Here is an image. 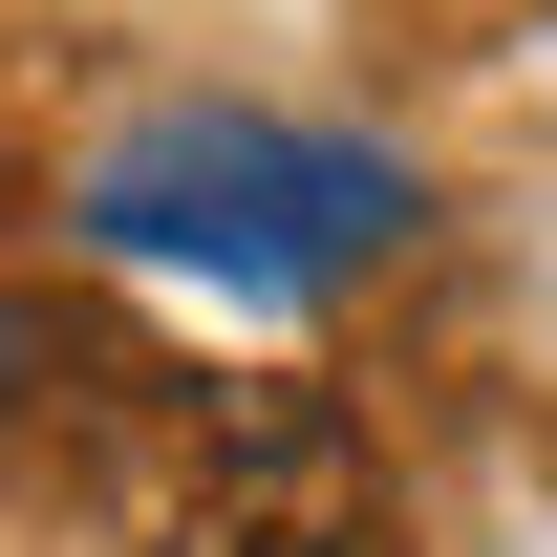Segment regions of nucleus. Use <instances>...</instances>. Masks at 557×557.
Instances as JSON below:
<instances>
[{"label":"nucleus","mask_w":557,"mask_h":557,"mask_svg":"<svg viewBox=\"0 0 557 557\" xmlns=\"http://www.w3.org/2000/svg\"><path fill=\"white\" fill-rule=\"evenodd\" d=\"M150 408H172V364H150L129 300H86V278H0V429H22V450L108 472Z\"/></svg>","instance_id":"nucleus-2"},{"label":"nucleus","mask_w":557,"mask_h":557,"mask_svg":"<svg viewBox=\"0 0 557 557\" xmlns=\"http://www.w3.org/2000/svg\"><path fill=\"white\" fill-rule=\"evenodd\" d=\"M86 493H108L129 557H408L344 386H172Z\"/></svg>","instance_id":"nucleus-1"}]
</instances>
